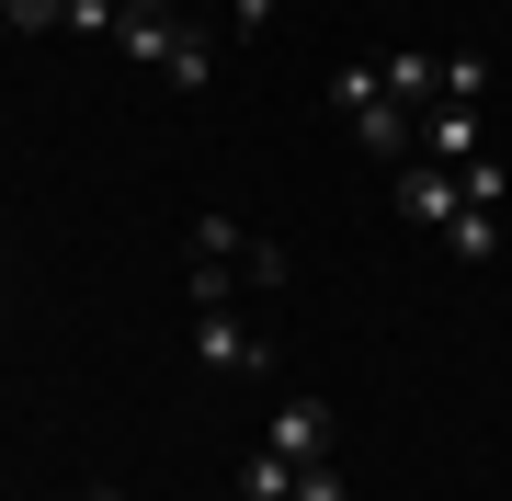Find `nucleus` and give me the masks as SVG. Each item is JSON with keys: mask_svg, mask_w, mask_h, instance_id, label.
<instances>
[{"mask_svg": "<svg viewBox=\"0 0 512 501\" xmlns=\"http://www.w3.org/2000/svg\"><path fill=\"white\" fill-rule=\"evenodd\" d=\"M490 240H501V217H490V205H456V228H444V251H456V262H490Z\"/></svg>", "mask_w": 512, "mask_h": 501, "instance_id": "9", "label": "nucleus"}, {"mask_svg": "<svg viewBox=\"0 0 512 501\" xmlns=\"http://www.w3.org/2000/svg\"><path fill=\"white\" fill-rule=\"evenodd\" d=\"M114 35H126V57H137V69H160L171 92H205V80H217V46H205L194 23H160V12H126V23H114Z\"/></svg>", "mask_w": 512, "mask_h": 501, "instance_id": "1", "label": "nucleus"}, {"mask_svg": "<svg viewBox=\"0 0 512 501\" xmlns=\"http://www.w3.org/2000/svg\"><path fill=\"white\" fill-rule=\"evenodd\" d=\"M114 23H126L114 0H69V35H114Z\"/></svg>", "mask_w": 512, "mask_h": 501, "instance_id": "12", "label": "nucleus"}, {"mask_svg": "<svg viewBox=\"0 0 512 501\" xmlns=\"http://www.w3.org/2000/svg\"><path fill=\"white\" fill-rule=\"evenodd\" d=\"M456 205H467L456 171H399V217L410 228H456Z\"/></svg>", "mask_w": 512, "mask_h": 501, "instance_id": "5", "label": "nucleus"}, {"mask_svg": "<svg viewBox=\"0 0 512 501\" xmlns=\"http://www.w3.org/2000/svg\"><path fill=\"white\" fill-rule=\"evenodd\" d=\"M239 479H251V501H296V467H285V456H274V445H262V456H251V467H239Z\"/></svg>", "mask_w": 512, "mask_h": 501, "instance_id": "10", "label": "nucleus"}, {"mask_svg": "<svg viewBox=\"0 0 512 501\" xmlns=\"http://www.w3.org/2000/svg\"><path fill=\"white\" fill-rule=\"evenodd\" d=\"M262 445H274L285 467H330V410L319 399H285L274 422H262Z\"/></svg>", "mask_w": 512, "mask_h": 501, "instance_id": "4", "label": "nucleus"}, {"mask_svg": "<svg viewBox=\"0 0 512 501\" xmlns=\"http://www.w3.org/2000/svg\"><path fill=\"white\" fill-rule=\"evenodd\" d=\"M114 12H148V0H114Z\"/></svg>", "mask_w": 512, "mask_h": 501, "instance_id": "14", "label": "nucleus"}, {"mask_svg": "<svg viewBox=\"0 0 512 501\" xmlns=\"http://www.w3.org/2000/svg\"><path fill=\"white\" fill-rule=\"evenodd\" d=\"M92 501H114V490H92Z\"/></svg>", "mask_w": 512, "mask_h": 501, "instance_id": "15", "label": "nucleus"}, {"mask_svg": "<svg viewBox=\"0 0 512 501\" xmlns=\"http://www.w3.org/2000/svg\"><path fill=\"white\" fill-rule=\"evenodd\" d=\"M421 149H433V160H478V103H433V114H421Z\"/></svg>", "mask_w": 512, "mask_h": 501, "instance_id": "7", "label": "nucleus"}, {"mask_svg": "<svg viewBox=\"0 0 512 501\" xmlns=\"http://www.w3.org/2000/svg\"><path fill=\"white\" fill-rule=\"evenodd\" d=\"M296 501H342V467H296Z\"/></svg>", "mask_w": 512, "mask_h": 501, "instance_id": "13", "label": "nucleus"}, {"mask_svg": "<svg viewBox=\"0 0 512 501\" xmlns=\"http://www.w3.org/2000/svg\"><path fill=\"white\" fill-rule=\"evenodd\" d=\"M376 80H387L410 114H433V103H444V57H421V46H410V57H376Z\"/></svg>", "mask_w": 512, "mask_h": 501, "instance_id": "6", "label": "nucleus"}, {"mask_svg": "<svg viewBox=\"0 0 512 501\" xmlns=\"http://www.w3.org/2000/svg\"><path fill=\"white\" fill-rule=\"evenodd\" d=\"M0 23H12V35H57V23H69V0H0Z\"/></svg>", "mask_w": 512, "mask_h": 501, "instance_id": "11", "label": "nucleus"}, {"mask_svg": "<svg viewBox=\"0 0 512 501\" xmlns=\"http://www.w3.org/2000/svg\"><path fill=\"white\" fill-rule=\"evenodd\" d=\"M194 365H205V376H262V365H274V342H251L228 308H205V319H194Z\"/></svg>", "mask_w": 512, "mask_h": 501, "instance_id": "3", "label": "nucleus"}, {"mask_svg": "<svg viewBox=\"0 0 512 501\" xmlns=\"http://www.w3.org/2000/svg\"><path fill=\"white\" fill-rule=\"evenodd\" d=\"M330 103L353 114V137H365V149H387V160H399V149H421V114L376 80V57H365V69H330Z\"/></svg>", "mask_w": 512, "mask_h": 501, "instance_id": "2", "label": "nucleus"}, {"mask_svg": "<svg viewBox=\"0 0 512 501\" xmlns=\"http://www.w3.org/2000/svg\"><path fill=\"white\" fill-rule=\"evenodd\" d=\"M490 57H478V46H456V57H444V103H490Z\"/></svg>", "mask_w": 512, "mask_h": 501, "instance_id": "8", "label": "nucleus"}]
</instances>
